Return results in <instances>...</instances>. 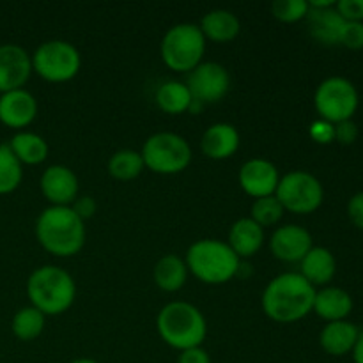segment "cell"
Masks as SVG:
<instances>
[{"instance_id":"cell-26","label":"cell","mask_w":363,"mask_h":363,"mask_svg":"<svg viewBox=\"0 0 363 363\" xmlns=\"http://www.w3.org/2000/svg\"><path fill=\"white\" fill-rule=\"evenodd\" d=\"M191 92L186 87V84L179 80H169L163 82L156 91V105L170 116H179L190 110Z\"/></svg>"},{"instance_id":"cell-19","label":"cell","mask_w":363,"mask_h":363,"mask_svg":"<svg viewBox=\"0 0 363 363\" xmlns=\"http://www.w3.org/2000/svg\"><path fill=\"white\" fill-rule=\"evenodd\" d=\"M312 311L328 323L346 321L353 311V298L340 287H323L321 291H315Z\"/></svg>"},{"instance_id":"cell-20","label":"cell","mask_w":363,"mask_h":363,"mask_svg":"<svg viewBox=\"0 0 363 363\" xmlns=\"http://www.w3.org/2000/svg\"><path fill=\"white\" fill-rule=\"evenodd\" d=\"M264 243V229L254 220L240 218L233 223L229 230V247L240 259H250L257 254Z\"/></svg>"},{"instance_id":"cell-8","label":"cell","mask_w":363,"mask_h":363,"mask_svg":"<svg viewBox=\"0 0 363 363\" xmlns=\"http://www.w3.org/2000/svg\"><path fill=\"white\" fill-rule=\"evenodd\" d=\"M30 59L32 71L53 84L73 80L82 67V55L77 46L62 39L45 41L35 48Z\"/></svg>"},{"instance_id":"cell-1","label":"cell","mask_w":363,"mask_h":363,"mask_svg":"<svg viewBox=\"0 0 363 363\" xmlns=\"http://www.w3.org/2000/svg\"><path fill=\"white\" fill-rule=\"evenodd\" d=\"M315 287L300 273L287 272L275 277L262 291L261 305L272 321L296 323L307 318L314 307Z\"/></svg>"},{"instance_id":"cell-40","label":"cell","mask_w":363,"mask_h":363,"mask_svg":"<svg viewBox=\"0 0 363 363\" xmlns=\"http://www.w3.org/2000/svg\"><path fill=\"white\" fill-rule=\"evenodd\" d=\"M71 363H98V362L92 360V358H78V360H73Z\"/></svg>"},{"instance_id":"cell-3","label":"cell","mask_w":363,"mask_h":363,"mask_svg":"<svg viewBox=\"0 0 363 363\" xmlns=\"http://www.w3.org/2000/svg\"><path fill=\"white\" fill-rule=\"evenodd\" d=\"M27 296L32 307L45 315H60L73 305L77 284L66 269L46 264L30 273L27 280Z\"/></svg>"},{"instance_id":"cell-6","label":"cell","mask_w":363,"mask_h":363,"mask_svg":"<svg viewBox=\"0 0 363 363\" xmlns=\"http://www.w3.org/2000/svg\"><path fill=\"white\" fill-rule=\"evenodd\" d=\"M162 60L177 73H190L206 53V38L195 23H177L165 32L160 45Z\"/></svg>"},{"instance_id":"cell-31","label":"cell","mask_w":363,"mask_h":363,"mask_svg":"<svg viewBox=\"0 0 363 363\" xmlns=\"http://www.w3.org/2000/svg\"><path fill=\"white\" fill-rule=\"evenodd\" d=\"M272 13L277 20L284 23H294V21L305 20L308 13V2L307 0H275Z\"/></svg>"},{"instance_id":"cell-9","label":"cell","mask_w":363,"mask_h":363,"mask_svg":"<svg viewBox=\"0 0 363 363\" xmlns=\"http://www.w3.org/2000/svg\"><path fill=\"white\" fill-rule=\"evenodd\" d=\"M275 197L286 211L311 215L318 211L325 199L321 181L305 170H293L280 177Z\"/></svg>"},{"instance_id":"cell-35","label":"cell","mask_w":363,"mask_h":363,"mask_svg":"<svg viewBox=\"0 0 363 363\" xmlns=\"http://www.w3.org/2000/svg\"><path fill=\"white\" fill-rule=\"evenodd\" d=\"M358 138V126L353 119L335 124V140L342 145H351Z\"/></svg>"},{"instance_id":"cell-37","label":"cell","mask_w":363,"mask_h":363,"mask_svg":"<svg viewBox=\"0 0 363 363\" xmlns=\"http://www.w3.org/2000/svg\"><path fill=\"white\" fill-rule=\"evenodd\" d=\"M347 216L354 227L363 230V191H358L347 202Z\"/></svg>"},{"instance_id":"cell-2","label":"cell","mask_w":363,"mask_h":363,"mask_svg":"<svg viewBox=\"0 0 363 363\" xmlns=\"http://www.w3.org/2000/svg\"><path fill=\"white\" fill-rule=\"evenodd\" d=\"M39 245L57 257L77 255L85 245V222L69 206H50L35 220Z\"/></svg>"},{"instance_id":"cell-13","label":"cell","mask_w":363,"mask_h":363,"mask_svg":"<svg viewBox=\"0 0 363 363\" xmlns=\"http://www.w3.org/2000/svg\"><path fill=\"white\" fill-rule=\"evenodd\" d=\"M238 179H240L245 194L254 199H262L275 195L280 174L279 169L269 160L252 158L241 165Z\"/></svg>"},{"instance_id":"cell-29","label":"cell","mask_w":363,"mask_h":363,"mask_svg":"<svg viewBox=\"0 0 363 363\" xmlns=\"http://www.w3.org/2000/svg\"><path fill=\"white\" fill-rule=\"evenodd\" d=\"M23 179V165L18 162L9 144H0V195L13 194Z\"/></svg>"},{"instance_id":"cell-30","label":"cell","mask_w":363,"mask_h":363,"mask_svg":"<svg viewBox=\"0 0 363 363\" xmlns=\"http://www.w3.org/2000/svg\"><path fill=\"white\" fill-rule=\"evenodd\" d=\"M284 213H286V209L282 208L279 199L275 195H269V197L255 199L254 204H252L250 218L264 229V227L277 225L282 220Z\"/></svg>"},{"instance_id":"cell-14","label":"cell","mask_w":363,"mask_h":363,"mask_svg":"<svg viewBox=\"0 0 363 363\" xmlns=\"http://www.w3.org/2000/svg\"><path fill=\"white\" fill-rule=\"evenodd\" d=\"M39 186L45 199L52 206H71L80 191L77 174L66 165L48 167L43 172Z\"/></svg>"},{"instance_id":"cell-21","label":"cell","mask_w":363,"mask_h":363,"mask_svg":"<svg viewBox=\"0 0 363 363\" xmlns=\"http://www.w3.org/2000/svg\"><path fill=\"white\" fill-rule=\"evenodd\" d=\"M337 273V261L332 252L325 247H312L301 259L300 275L312 286H325L332 282Z\"/></svg>"},{"instance_id":"cell-7","label":"cell","mask_w":363,"mask_h":363,"mask_svg":"<svg viewBox=\"0 0 363 363\" xmlns=\"http://www.w3.org/2000/svg\"><path fill=\"white\" fill-rule=\"evenodd\" d=\"M140 155L147 169L163 176L183 172L191 162V147L186 138L170 131H158L151 135L144 142Z\"/></svg>"},{"instance_id":"cell-18","label":"cell","mask_w":363,"mask_h":363,"mask_svg":"<svg viewBox=\"0 0 363 363\" xmlns=\"http://www.w3.org/2000/svg\"><path fill=\"white\" fill-rule=\"evenodd\" d=\"M305 21H307L308 34L315 41L326 46L339 45L340 32H342L346 21L337 13L335 6L328 7V9H312V7H308Z\"/></svg>"},{"instance_id":"cell-39","label":"cell","mask_w":363,"mask_h":363,"mask_svg":"<svg viewBox=\"0 0 363 363\" xmlns=\"http://www.w3.org/2000/svg\"><path fill=\"white\" fill-rule=\"evenodd\" d=\"M351 353H353L354 363H363V332L358 335V340H357V344H354V347Z\"/></svg>"},{"instance_id":"cell-16","label":"cell","mask_w":363,"mask_h":363,"mask_svg":"<svg viewBox=\"0 0 363 363\" xmlns=\"http://www.w3.org/2000/svg\"><path fill=\"white\" fill-rule=\"evenodd\" d=\"M38 116V101L27 89L0 94V123L13 130H23Z\"/></svg>"},{"instance_id":"cell-25","label":"cell","mask_w":363,"mask_h":363,"mask_svg":"<svg viewBox=\"0 0 363 363\" xmlns=\"http://www.w3.org/2000/svg\"><path fill=\"white\" fill-rule=\"evenodd\" d=\"M7 144L21 165H39L48 156L46 140L32 131H18Z\"/></svg>"},{"instance_id":"cell-32","label":"cell","mask_w":363,"mask_h":363,"mask_svg":"<svg viewBox=\"0 0 363 363\" xmlns=\"http://www.w3.org/2000/svg\"><path fill=\"white\" fill-rule=\"evenodd\" d=\"M339 45L350 50L363 48V21H346L340 32Z\"/></svg>"},{"instance_id":"cell-24","label":"cell","mask_w":363,"mask_h":363,"mask_svg":"<svg viewBox=\"0 0 363 363\" xmlns=\"http://www.w3.org/2000/svg\"><path fill=\"white\" fill-rule=\"evenodd\" d=\"M152 279H155L156 286L162 291H165V293H176V291H179L186 284V262L176 254L163 255L156 262L155 269H152Z\"/></svg>"},{"instance_id":"cell-38","label":"cell","mask_w":363,"mask_h":363,"mask_svg":"<svg viewBox=\"0 0 363 363\" xmlns=\"http://www.w3.org/2000/svg\"><path fill=\"white\" fill-rule=\"evenodd\" d=\"M177 363H211L208 351L201 347H190V350L179 351Z\"/></svg>"},{"instance_id":"cell-17","label":"cell","mask_w":363,"mask_h":363,"mask_svg":"<svg viewBox=\"0 0 363 363\" xmlns=\"http://www.w3.org/2000/svg\"><path fill=\"white\" fill-rule=\"evenodd\" d=\"M240 131L230 123H215L204 131L201 149L208 158L227 160L240 149Z\"/></svg>"},{"instance_id":"cell-15","label":"cell","mask_w":363,"mask_h":363,"mask_svg":"<svg viewBox=\"0 0 363 363\" xmlns=\"http://www.w3.org/2000/svg\"><path fill=\"white\" fill-rule=\"evenodd\" d=\"M312 236L305 227L282 225L269 238V250L279 261L301 262V259L311 252Z\"/></svg>"},{"instance_id":"cell-22","label":"cell","mask_w":363,"mask_h":363,"mask_svg":"<svg viewBox=\"0 0 363 363\" xmlns=\"http://www.w3.org/2000/svg\"><path fill=\"white\" fill-rule=\"evenodd\" d=\"M358 332L357 326L350 321H335L328 323L325 328L321 330L319 335V344H321L323 351L332 357H344V354L351 353L357 344Z\"/></svg>"},{"instance_id":"cell-34","label":"cell","mask_w":363,"mask_h":363,"mask_svg":"<svg viewBox=\"0 0 363 363\" xmlns=\"http://www.w3.org/2000/svg\"><path fill=\"white\" fill-rule=\"evenodd\" d=\"M335 9L344 21H363V0H339Z\"/></svg>"},{"instance_id":"cell-11","label":"cell","mask_w":363,"mask_h":363,"mask_svg":"<svg viewBox=\"0 0 363 363\" xmlns=\"http://www.w3.org/2000/svg\"><path fill=\"white\" fill-rule=\"evenodd\" d=\"M191 98L202 105L218 103L227 96L230 89V74L222 64L201 62L194 71H190L186 80Z\"/></svg>"},{"instance_id":"cell-27","label":"cell","mask_w":363,"mask_h":363,"mask_svg":"<svg viewBox=\"0 0 363 363\" xmlns=\"http://www.w3.org/2000/svg\"><path fill=\"white\" fill-rule=\"evenodd\" d=\"M46 315L39 312L35 307H23L14 314L13 321H11V330H13L14 337L23 342H30V340L38 339L45 330Z\"/></svg>"},{"instance_id":"cell-36","label":"cell","mask_w":363,"mask_h":363,"mask_svg":"<svg viewBox=\"0 0 363 363\" xmlns=\"http://www.w3.org/2000/svg\"><path fill=\"white\" fill-rule=\"evenodd\" d=\"M69 208L73 209V211L77 213V215L80 216V218L85 222V220L91 218V216L94 215L96 208H98V206H96V201L91 197V195H82V197L78 195V197L74 199V202L69 206Z\"/></svg>"},{"instance_id":"cell-4","label":"cell","mask_w":363,"mask_h":363,"mask_svg":"<svg viewBox=\"0 0 363 363\" xmlns=\"http://www.w3.org/2000/svg\"><path fill=\"white\" fill-rule=\"evenodd\" d=\"M156 328L163 342L179 351L201 347L208 337L204 314L188 301L167 303L156 318Z\"/></svg>"},{"instance_id":"cell-12","label":"cell","mask_w":363,"mask_h":363,"mask_svg":"<svg viewBox=\"0 0 363 363\" xmlns=\"http://www.w3.org/2000/svg\"><path fill=\"white\" fill-rule=\"evenodd\" d=\"M32 74V59L25 48L14 43L0 45V94L23 89Z\"/></svg>"},{"instance_id":"cell-5","label":"cell","mask_w":363,"mask_h":363,"mask_svg":"<svg viewBox=\"0 0 363 363\" xmlns=\"http://www.w3.org/2000/svg\"><path fill=\"white\" fill-rule=\"evenodd\" d=\"M184 262L195 279L211 286H220L236 277L241 259L223 241L199 240L188 248Z\"/></svg>"},{"instance_id":"cell-10","label":"cell","mask_w":363,"mask_h":363,"mask_svg":"<svg viewBox=\"0 0 363 363\" xmlns=\"http://www.w3.org/2000/svg\"><path fill=\"white\" fill-rule=\"evenodd\" d=\"M358 91L344 77H330L319 84L314 94V106L323 121L339 124L353 119L358 110Z\"/></svg>"},{"instance_id":"cell-23","label":"cell","mask_w":363,"mask_h":363,"mask_svg":"<svg viewBox=\"0 0 363 363\" xmlns=\"http://www.w3.org/2000/svg\"><path fill=\"white\" fill-rule=\"evenodd\" d=\"M201 30L204 34L206 41L215 43H229L234 38H238L241 30L240 18L227 9H213L202 18Z\"/></svg>"},{"instance_id":"cell-28","label":"cell","mask_w":363,"mask_h":363,"mask_svg":"<svg viewBox=\"0 0 363 363\" xmlns=\"http://www.w3.org/2000/svg\"><path fill=\"white\" fill-rule=\"evenodd\" d=\"M145 169L144 158L138 151L133 149H121L113 152L108 160V172L110 176L119 181H131L142 174Z\"/></svg>"},{"instance_id":"cell-33","label":"cell","mask_w":363,"mask_h":363,"mask_svg":"<svg viewBox=\"0 0 363 363\" xmlns=\"http://www.w3.org/2000/svg\"><path fill=\"white\" fill-rule=\"evenodd\" d=\"M308 133H311L312 140H315L318 144H330V142L335 140V124L318 119L311 124Z\"/></svg>"}]
</instances>
